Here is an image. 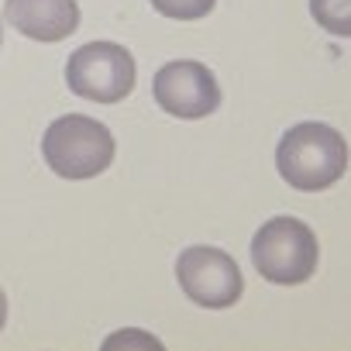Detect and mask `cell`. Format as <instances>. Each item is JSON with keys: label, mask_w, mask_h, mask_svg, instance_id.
Here are the masks:
<instances>
[{"label": "cell", "mask_w": 351, "mask_h": 351, "mask_svg": "<svg viewBox=\"0 0 351 351\" xmlns=\"http://www.w3.org/2000/svg\"><path fill=\"white\" fill-rule=\"evenodd\" d=\"M176 279H180L183 293L207 306V310H224L234 306L245 293V279L238 262L210 245H193L176 258Z\"/></svg>", "instance_id": "5"}, {"label": "cell", "mask_w": 351, "mask_h": 351, "mask_svg": "<svg viewBox=\"0 0 351 351\" xmlns=\"http://www.w3.org/2000/svg\"><path fill=\"white\" fill-rule=\"evenodd\" d=\"M276 169L293 190H327L348 172V141L324 121H303L279 138Z\"/></svg>", "instance_id": "1"}, {"label": "cell", "mask_w": 351, "mask_h": 351, "mask_svg": "<svg viewBox=\"0 0 351 351\" xmlns=\"http://www.w3.org/2000/svg\"><path fill=\"white\" fill-rule=\"evenodd\" d=\"M152 93L165 114L180 117V121H200L221 107L217 76L204 62H193V59L165 62L152 80Z\"/></svg>", "instance_id": "6"}, {"label": "cell", "mask_w": 351, "mask_h": 351, "mask_svg": "<svg viewBox=\"0 0 351 351\" xmlns=\"http://www.w3.org/2000/svg\"><path fill=\"white\" fill-rule=\"evenodd\" d=\"M4 324H8V296L0 289V330H4Z\"/></svg>", "instance_id": "10"}, {"label": "cell", "mask_w": 351, "mask_h": 351, "mask_svg": "<svg viewBox=\"0 0 351 351\" xmlns=\"http://www.w3.org/2000/svg\"><path fill=\"white\" fill-rule=\"evenodd\" d=\"M4 21L35 42H66L80 28L76 0H8Z\"/></svg>", "instance_id": "7"}, {"label": "cell", "mask_w": 351, "mask_h": 351, "mask_svg": "<svg viewBox=\"0 0 351 351\" xmlns=\"http://www.w3.org/2000/svg\"><path fill=\"white\" fill-rule=\"evenodd\" d=\"M134 56L117 42H86L66 62V83L93 104H121L134 90Z\"/></svg>", "instance_id": "4"}, {"label": "cell", "mask_w": 351, "mask_h": 351, "mask_svg": "<svg viewBox=\"0 0 351 351\" xmlns=\"http://www.w3.org/2000/svg\"><path fill=\"white\" fill-rule=\"evenodd\" d=\"M317 238L296 217H272L252 238V262L276 286H300L317 272Z\"/></svg>", "instance_id": "3"}, {"label": "cell", "mask_w": 351, "mask_h": 351, "mask_svg": "<svg viewBox=\"0 0 351 351\" xmlns=\"http://www.w3.org/2000/svg\"><path fill=\"white\" fill-rule=\"evenodd\" d=\"M0 45H4V21H0Z\"/></svg>", "instance_id": "11"}, {"label": "cell", "mask_w": 351, "mask_h": 351, "mask_svg": "<svg viewBox=\"0 0 351 351\" xmlns=\"http://www.w3.org/2000/svg\"><path fill=\"white\" fill-rule=\"evenodd\" d=\"M310 11L327 32H334L341 38L351 35V25H348L351 21V0H310Z\"/></svg>", "instance_id": "8"}, {"label": "cell", "mask_w": 351, "mask_h": 351, "mask_svg": "<svg viewBox=\"0 0 351 351\" xmlns=\"http://www.w3.org/2000/svg\"><path fill=\"white\" fill-rule=\"evenodd\" d=\"M114 152H117V145H114V134L107 131V124H100L86 114H66V117L52 121L42 138V155H45L49 169L73 183L100 176L114 162Z\"/></svg>", "instance_id": "2"}, {"label": "cell", "mask_w": 351, "mask_h": 351, "mask_svg": "<svg viewBox=\"0 0 351 351\" xmlns=\"http://www.w3.org/2000/svg\"><path fill=\"white\" fill-rule=\"evenodd\" d=\"M217 0H152V8L172 21H200L214 11Z\"/></svg>", "instance_id": "9"}]
</instances>
